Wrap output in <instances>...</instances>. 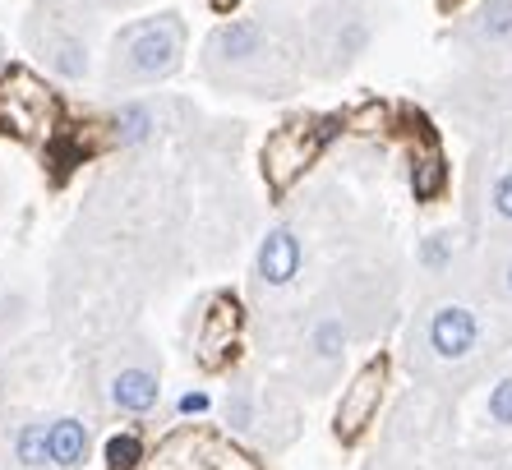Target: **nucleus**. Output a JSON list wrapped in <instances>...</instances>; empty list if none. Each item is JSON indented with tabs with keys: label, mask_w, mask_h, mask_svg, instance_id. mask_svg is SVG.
<instances>
[{
	"label": "nucleus",
	"mask_w": 512,
	"mask_h": 470,
	"mask_svg": "<svg viewBox=\"0 0 512 470\" xmlns=\"http://www.w3.org/2000/svg\"><path fill=\"white\" fill-rule=\"evenodd\" d=\"M199 74L208 88L250 102H282L305 83V14L286 5L222 19L199 47Z\"/></svg>",
	"instance_id": "f257e3e1"
},
{
	"label": "nucleus",
	"mask_w": 512,
	"mask_h": 470,
	"mask_svg": "<svg viewBox=\"0 0 512 470\" xmlns=\"http://www.w3.org/2000/svg\"><path fill=\"white\" fill-rule=\"evenodd\" d=\"M489 351V318L480 300L466 295H429L406 328V365L420 383H448L476 369Z\"/></svg>",
	"instance_id": "f03ea898"
},
{
	"label": "nucleus",
	"mask_w": 512,
	"mask_h": 470,
	"mask_svg": "<svg viewBox=\"0 0 512 470\" xmlns=\"http://www.w3.org/2000/svg\"><path fill=\"white\" fill-rule=\"evenodd\" d=\"M102 5L97 0H33L24 14V51L37 70L60 83H88L102 56Z\"/></svg>",
	"instance_id": "7ed1b4c3"
},
{
	"label": "nucleus",
	"mask_w": 512,
	"mask_h": 470,
	"mask_svg": "<svg viewBox=\"0 0 512 470\" xmlns=\"http://www.w3.org/2000/svg\"><path fill=\"white\" fill-rule=\"evenodd\" d=\"M185 51H190V24L176 10L139 14L130 24L111 33L102 51V88L107 93H139L157 83L176 79L185 70Z\"/></svg>",
	"instance_id": "20e7f679"
},
{
	"label": "nucleus",
	"mask_w": 512,
	"mask_h": 470,
	"mask_svg": "<svg viewBox=\"0 0 512 470\" xmlns=\"http://www.w3.org/2000/svg\"><path fill=\"white\" fill-rule=\"evenodd\" d=\"M379 33L374 0H314L305 14V70L314 79H342L365 60Z\"/></svg>",
	"instance_id": "39448f33"
},
{
	"label": "nucleus",
	"mask_w": 512,
	"mask_h": 470,
	"mask_svg": "<svg viewBox=\"0 0 512 470\" xmlns=\"http://www.w3.org/2000/svg\"><path fill=\"white\" fill-rule=\"evenodd\" d=\"M360 332H365V295L360 291L346 295V305L342 300H337V305H314L310 323H305V332H300V341H296L300 346L296 351L300 388H310V392L328 388Z\"/></svg>",
	"instance_id": "423d86ee"
},
{
	"label": "nucleus",
	"mask_w": 512,
	"mask_h": 470,
	"mask_svg": "<svg viewBox=\"0 0 512 470\" xmlns=\"http://www.w3.org/2000/svg\"><path fill=\"white\" fill-rule=\"evenodd\" d=\"M457 47L471 65L466 93H508L512 88V0H480L457 24Z\"/></svg>",
	"instance_id": "0eeeda50"
},
{
	"label": "nucleus",
	"mask_w": 512,
	"mask_h": 470,
	"mask_svg": "<svg viewBox=\"0 0 512 470\" xmlns=\"http://www.w3.org/2000/svg\"><path fill=\"white\" fill-rule=\"evenodd\" d=\"M222 420H227V429L236 438H245L254 447H268V452H282L300 429L291 392L277 388V383H254V378H240V383L227 388Z\"/></svg>",
	"instance_id": "6e6552de"
},
{
	"label": "nucleus",
	"mask_w": 512,
	"mask_h": 470,
	"mask_svg": "<svg viewBox=\"0 0 512 470\" xmlns=\"http://www.w3.org/2000/svg\"><path fill=\"white\" fill-rule=\"evenodd\" d=\"M471 226L489 245L512 240V134H499L471 171Z\"/></svg>",
	"instance_id": "1a4fd4ad"
},
{
	"label": "nucleus",
	"mask_w": 512,
	"mask_h": 470,
	"mask_svg": "<svg viewBox=\"0 0 512 470\" xmlns=\"http://www.w3.org/2000/svg\"><path fill=\"white\" fill-rule=\"evenodd\" d=\"M97 392L107 401V411L116 415H148L162 401V369H157L153 351L134 341L107 355V365L97 374Z\"/></svg>",
	"instance_id": "9d476101"
},
{
	"label": "nucleus",
	"mask_w": 512,
	"mask_h": 470,
	"mask_svg": "<svg viewBox=\"0 0 512 470\" xmlns=\"http://www.w3.org/2000/svg\"><path fill=\"white\" fill-rule=\"evenodd\" d=\"M148 470H259V466L245 452H236L231 443L203 434V429H176L153 452Z\"/></svg>",
	"instance_id": "9b49d317"
},
{
	"label": "nucleus",
	"mask_w": 512,
	"mask_h": 470,
	"mask_svg": "<svg viewBox=\"0 0 512 470\" xmlns=\"http://www.w3.org/2000/svg\"><path fill=\"white\" fill-rule=\"evenodd\" d=\"M300 277H305V240H300V231L291 222H277L259 240V254H254V291L282 295Z\"/></svg>",
	"instance_id": "f8f14e48"
},
{
	"label": "nucleus",
	"mask_w": 512,
	"mask_h": 470,
	"mask_svg": "<svg viewBox=\"0 0 512 470\" xmlns=\"http://www.w3.org/2000/svg\"><path fill=\"white\" fill-rule=\"evenodd\" d=\"M314 153H319V130L310 120H291L286 130H277L273 139L263 143V176L273 180L277 189H286L314 162Z\"/></svg>",
	"instance_id": "ddd939ff"
},
{
	"label": "nucleus",
	"mask_w": 512,
	"mask_h": 470,
	"mask_svg": "<svg viewBox=\"0 0 512 470\" xmlns=\"http://www.w3.org/2000/svg\"><path fill=\"white\" fill-rule=\"evenodd\" d=\"M383 383H388V365L383 360H374V365H365L356 374V383L342 392V401H337V434L342 438H356L365 424L379 415V401H383Z\"/></svg>",
	"instance_id": "4468645a"
},
{
	"label": "nucleus",
	"mask_w": 512,
	"mask_h": 470,
	"mask_svg": "<svg viewBox=\"0 0 512 470\" xmlns=\"http://www.w3.org/2000/svg\"><path fill=\"white\" fill-rule=\"evenodd\" d=\"M47 420V457L51 470H84L93 457V429L79 415H42Z\"/></svg>",
	"instance_id": "2eb2a0df"
},
{
	"label": "nucleus",
	"mask_w": 512,
	"mask_h": 470,
	"mask_svg": "<svg viewBox=\"0 0 512 470\" xmlns=\"http://www.w3.org/2000/svg\"><path fill=\"white\" fill-rule=\"evenodd\" d=\"M5 466L10 470H51L47 457V420H19L5 438Z\"/></svg>",
	"instance_id": "dca6fc26"
},
{
	"label": "nucleus",
	"mask_w": 512,
	"mask_h": 470,
	"mask_svg": "<svg viewBox=\"0 0 512 470\" xmlns=\"http://www.w3.org/2000/svg\"><path fill=\"white\" fill-rule=\"evenodd\" d=\"M111 125H116V143H143L157 134V111L148 102H120V111L111 116Z\"/></svg>",
	"instance_id": "f3484780"
},
{
	"label": "nucleus",
	"mask_w": 512,
	"mask_h": 470,
	"mask_svg": "<svg viewBox=\"0 0 512 470\" xmlns=\"http://www.w3.org/2000/svg\"><path fill=\"white\" fill-rule=\"evenodd\" d=\"M485 291H489V300H494V305L512 309V245H489Z\"/></svg>",
	"instance_id": "a211bd4d"
},
{
	"label": "nucleus",
	"mask_w": 512,
	"mask_h": 470,
	"mask_svg": "<svg viewBox=\"0 0 512 470\" xmlns=\"http://www.w3.org/2000/svg\"><path fill=\"white\" fill-rule=\"evenodd\" d=\"M485 415L499 429H512V374H503L494 388H489V401H485Z\"/></svg>",
	"instance_id": "6ab92c4d"
},
{
	"label": "nucleus",
	"mask_w": 512,
	"mask_h": 470,
	"mask_svg": "<svg viewBox=\"0 0 512 470\" xmlns=\"http://www.w3.org/2000/svg\"><path fill=\"white\" fill-rule=\"evenodd\" d=\"M107 457H111V470H134L139 466V443L134 438H116L107 447Z\"/></svg>",
	"instance_id": "aec40b11"
},
{
	"label": "nucleus",
	"mask_w": 512,
	"mask_h": 470,
	"mask_svg": "<svg viewBox=\"0 0 512 470\" xmlns=\"http://www.w3.org/2000/svg\"><path fill=\"white\" fill-rule=\"evenodd\" d=\"M107 14H116V10H139V5H148V0H97Z\"/></svg>",
	"instance_id": "412c9836"
}]
</instances>
